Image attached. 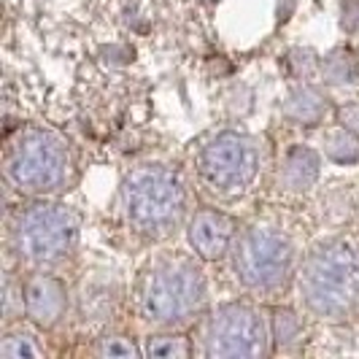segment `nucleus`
I'll return each instance as SVG.
<instances>
[{"mask_svg": "<svg viewBox=\"0 0 359 359\" xmlns=\"http://www.w3.org/2000/svg\"><path fill=\"white\" fill-rule=\"evenodd\" d=\"M6 179L27 198H52L71 189L76 160L68 138L52 127H22L6 149Z\"/></svg>", "mask_w": 359, "mask_h": 359, "instance_id": "20e7f679", "label": "nucleus"}, {"mask_svg": "<svg viewBox=\"0 0 359 359\" xmlns=\"http://www.w3.org/2000/svg\"><path fill=\"white\" fill-rule=\"evenodd\" d=\"M122 211L135 235L146 241H168L187 227L189 189L176 168L141 162L122 181Z\"/></svg>", "mask_w": 359, "mask_h": 359, "instance_id": "7ed1b4c3", "label": "nucleus"}, {"mask_svg": "<svg viewBox=\"0 0 359 359\" xmlns=\"http://www.w3.org/2000/svg\"><path fill=\"white\" fill-rule=\"evenodd\" d=\"M144 357L154 359H184L192 354V343L184 330H151L144 338Z\"/></svg>", "mask_w": 359, "mask_h": 359, "instance_id": "2eb2a0df", "label": "nucleus"}, {"mask_svg": "<svg viewBox=\"0 0 359 359\" xmlns=\"http://www.w3.org/2000/svg\"><path fill=\"white\" fill-rule=\"evenodd\" d=\"M335 114L332 100L324 95L319 87L313 84H297L287 92L284 103H281V116L289 125L297 127H316L322 125L324 119Z\"/></svg>", "mask_w": 359, "mask_h": 359, "instance_id": "f8f14e48", "label": "nucleus"}, {"mask_svg": "<svg viewBox=\"0 0 359 359\" xmlns=\"http://www.w3.org/2000/svg\"><path fill=\"white\" fill-rule=\"evenodd\" d=\"M97 357H108V359H130V357H144V348L133 338L127 335H116V332H108V335H100L95 348H92Z\"/></svg>", "mask_w": 359, "mask_h": 359, "instance_id": "a211bd4d", "label": "nucleus"}, {"mask_svg": "<svg viewBox=\"0 0 359 359\" xmlns=\"http://www.w3.org/2000/svg\"><path fill=\"white\" fill-rule=\"evenodd\" d=\"M230 265L238 287L259 300H276L297 278V246L281 227L249 224L238 230Z\"/></svg>", "mask_w": 359, "mask_h": 359, "instance_id": "423d86ee", "label": "nucleus"}, {"mask_svg": "<svg viewBox=\"0 0 359 359\" xmlns=\"http://www.w3.org/2000/svg\"><path fill=\"white\" fill-rule=\"evenodd\" d=\"M335 122L348 130H354L359 135V100L357 103H346V106L335 108Z\"/></svg>", "mask_w": 359, "mask_h": 359, "instance_id": "6ab92c4d", "label": "nucleus"}, {"mask_svg": "<svg viewBox=\"0 0 359 359\" xmlns=\"http://www.w3.org/2000/svg\"><path fill=\"white\" fill-rule=\"evenodd\" d=\"M270 319L252 303H222L200 319V351L205 357H265Z\"/></svg>", "mask_w": 359, "mask_h": 359, "instance_id": "6e6552de", "label": "nucleus"}, {"mask_svg": "<svg viewBox=\"0 0 359 359\" xmlns=\"http://www.w3.org/2000/svg\"><path fill=\"white\" fill-rule=\"evenodd\" d=\"M135 313L151 330H187L208 313V276L198 254L162 252L135 281Z\"/></svg>", "mask_w": 359, "mask_h": 359, "instance_id": "f257e3e1", "label": "nucleus"}, {"mask_svg": "<svg viewBox=\"0 0 359 359\" xmlns=\"http://www.w3.org/2000/svg\"><path fill=\"white\" fill-rule=\"evenodd\" d=\"M319 76L332 87H354L359 84V49L335 46L319 60Z\"/></svg>", "mask_w": 359, "mask_h": 359, "instance_id": "ddd939ff", "label": "nucleus"}, {"mask_svg": "<svg viewBox=\"0 0 359 359\" xmlns=\"http://www.w3.org/2000/svg\"><path fill=\"white\" fill-rule=\"evenodd\" d=\"M319 176H322V154L313 146L292 144L284 149L276 170L278 189L289 195H306L316 187Z\"/></svg>", "mask_w": 359, "mask_h": 359, "instance_id": "9b49d317", "label": "nucleus"}, {"mask_svg": "<svg viewBox=\"0 0 359 359\" xmlns=\"http://www.w3.org/2000/svg\"><path fill=\"white\" fill-rule=\"evenodd\" d=\"M11 252L25 268L57 270L71 262L81 241V216L71 205L33 198L11 222Z\"/></svg>", "mask_w": 359, "mask_h": 359, "instance_id": "39448f33", "label": "nucleus"}, {"mask_svg": "<svg viewBox=\"0 0 359 359\" xmlns=\"http://www.w3.org/2000/svg\"><path fill=\"white\" fill-rule=\"evenodd\" d=\"M322 154L335 165H354L359 162V135L343 125L324 130Z\"/></svg>", "mask_w": 359, "mask_h": 359, "instance_id": "dca6fc26", "label": "nucleus"}, {"mask_svg": "<svg viewBox=\"0 0 359 359\" xmlns=\"http://www.w3.org/2000/svg\"><path fill=\"white\" fill-rule=\"evenodd\" d=\"M297 297L308 316L341 324L359 313V246L330 238L313 246L297 268Z\"/></svg>", "mask_w": 359, "mask_h": 359, "instance_id": "f03ea898", "label": "nucleus"}, {"mask_svg": "<svg viewBox=\"0 0 359 359\" xmlns=\"http://www.w3.org/2000/svg\"><path fill=\"white\" fill-rule=\"evenodd\" d=\"M22 303L27 322L38 330H54L68 316L71 292L54 270H30V276L22 281Z\"/></svg>", "mask_w": 359, "mask_h": 359, "instance_id": "1a4fd4ad", "label": "nucleus"}, {"mask_svg": "<svg viewBox=\"0 0 359 359\" xmlns=\"http://www.w3.org/2000/svg\"><path fill=\"white\" fill-rule=\"evenodd\" d=\"M36 324L30 327H8L3 332V341H0V357L3 359H41L46 354V346L38 338Z\"/></svg>", "mask_w": 359, "mask_h": 359, "instance_id": "4468645a", "label": "nucleus"}, {"mask_svg": "<svg viewBox=\"0 0 359 359\" xmlns=\"http://www.w3.org/2000/svg\"><path fill=\"white\" fill-rule=\"evenodd\" d=\"M238 222L222 208H198L195 214L187 219V243L189 249L198 254L203 262H219L227 259L233 249L235 238H238Z\"/></svg>", "mask_w": 359, "mask_h": 359, "instance_id": "9d476101", "label": "nucleus"}, {"mask_svg": "<svg viewBox=\"0 0 359 359\" xmlns=\"http://www.w3.org/2000/svg\"><path fill=\"white\" fill-rule=\"evenodd\" d=\"M270 338L278 348H289L297 341H303V332H306V324L303 316L292 308H273L270 311Z\"/></svg>", "mask_w": 359, "mask_h": 359, "instance_id": "f3484780", "label": "nucleus"}, {"mask_svg": "<svg viewBox=\"0 0 359 359\" xmlns=\"http://www.w3.org/2000/svg\"><path fill=\"white\" fill-rule=\"evenodd\" d=\"M262 141L243 130H219L195 151V173L200 184L222 200L243 198L262 173Z\"/></svg>", "mask_w": 359, "mask_h": 359, "instance_id": "0eeeda50", "label": "nucleus"}]
</instances>
